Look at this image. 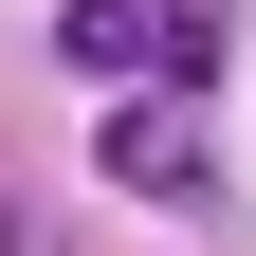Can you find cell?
I'll return each mask as SVG.
<instances>
[{
    "mask_svg": "<svg viewBox=\"0 0 256 256\" xmlns=\"http://www.w3.org/2000/svg\"><path fill=\"white\" fill-rule=\"evenodd\" d=\"M55 37H74L92 74H202V18H183V0H74Z\"/></svg>",
    "mask_w": 256,
    "mask_h": 256,
    "instance_id": "cell-1",
    "label": "cell"
},
{
    "mask_svg": "<svg viewBox=\"0 0 256 256\" xmlns=\"http://www.w3.org/2000/svg\"><path fill=\"white\" fill-rule=\"evenodd\" d=\"M110 183H146V202H202V128H183V110H128V128H110Z\"/></svg>",
    "mask_w": 256,
    "mask_h": 256,
    "instance_id": "cell-2",
    "label": "cell"
}]
</instances>
